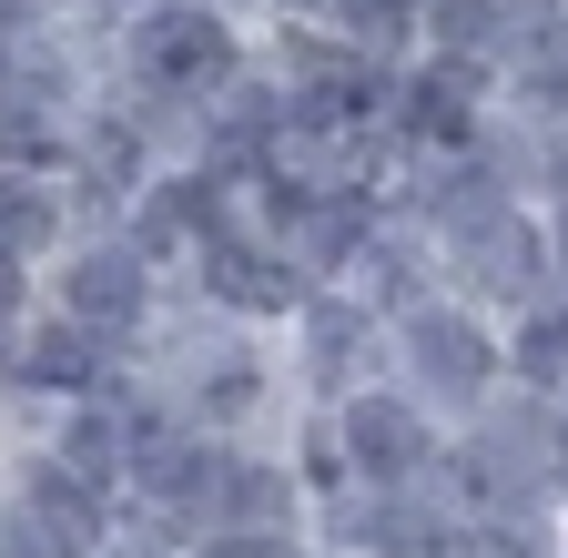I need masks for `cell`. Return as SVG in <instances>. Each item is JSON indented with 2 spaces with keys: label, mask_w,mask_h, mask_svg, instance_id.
Returning a JSON list of instances; mask_svg holds the SVG:
<instances>
[{
  "label": "cell",
  "mask_w": 568,
  "mask_h": 558,
  "mask_svg": "<svg viewBox=\"0 0 568 558\" xmlns=\"http://www.w3.org/2000/svg\"><path fill=\"white\" fill-rule=\"evenodd\" d=\"M82 31L102 51V92L142 102L183 143V163H193V122L264 72V31L234 0H122V11H92Z\"/></svg>",
  "instance_id": "cell-1"
},
{
  "label": "cell",
  "mask_w": 568,
  "mask_h": 558,
  "mask_svg": "<svg viewBox=\"0 0 568 558\" xmlns=\"http://www.w3.org/2000/svg\"><path fill=\"white\" fill-rule=\"evenodd\" d=\"M132 376L173 396L203 437H224V447H284L305 427V406H295V376H284V345L274 325H234V315H213L173 285L153 345L132 356Z\"/></svg>",
  "instance_id": "cell-2"
},
{
  "label": "cell",
  "mask_w": 568,
  "mask_h": 558,
  "mask_svg": "<svg viewBox=\"0 0 568 558\" xmlns=\"http://www.w3.org/2000/svg\"><path fill=\"white\" fill-rule=\"evenodd\" d=\"M447 498L467 518H538L558 508V396H487L467 427H447Z\"/></svg>",
  "instance_id": "cell-3"
},
{
  "label": "cell",
  "mask_w": 568,
  "mask_h": 558,
  "mask_svg": "<svg viewBox=\"0 0 568 558\" xmlns=\"http://www.w3.org/2000/svg\"><path fill=\"white\" fill-rule=\"evenodd\" d=\"M386 376L437 416V427H467V416L487 396H508V335H497V315H477L467 295H426L386 325Z\"/></svg>",
  "instance_id": "cell-4"
},
{
  "label": "cell",
  "mask_w": 568,
  "mask_h": 558,
  "mask_svg": "<svg viewBox=\"0 0 568 558\" xmlns=\"http://www.w3.org/2000/svg\"><path fill=\"white\" fill-rule=\"evenodd\" d=\"M41 305H51L61 325L102 335L112 356H142L153 325H163V305H173V274L142 254L122 224H82V234L41 264Z\"/></svg>",
  "instance_id": "cell-5"
},
{
  "label": "cell",
  "mask_w": 568,
  "mask_h": 558,
  "mask_svg": "<svg viewBox=\"0 0 568 558\" xmlns=\"http://www.w3.org/2000/svg\"><path fill=\"white\" fill-rule=\"evenodd\" d=\"M213 477H224V437H203L173 396H153L142 376H122V508L203 538Z\"/></svg>",
  "instance_id": "cell-6"
},
{
  "label": "cell",
  "mask_w": 568,
  "mask_h": 558,
  "mask_svg": "<svg viewBox=\"0 0 568 558\" xmlns=\"http://www.w3.org/2000/svg\"><path fill=\"white\" fill-rule=\"evenodd\" d=\"M274 345H284V376H295V406L305 416H325L355 386L386 376V315L355 295V285H305L295 315L274 325Z\"/></svg>",
  "instance_id": "cell-7"
},
{
  "label": "cell",
  "mask_w": 568,
  "mask_h": 558,
  "mask_svg": "<svg viewBox=\"0 0 568 558\" xmlns=\"http://www.w3.org/2000/svg\"><path fill=\"white\" fill-rule=\"evenodd\" d=\"M325 427V447H335V477L345 487H426L447 467V427L426 416L396 376H376V386H355L345 406H325L315 416Z\"/></svg>",
  "instance_id": "cell-8"
},
{
  "label": "cell",
  "mask_w": 568,
  "mask_h": 558,
  "mask_svg": "<svg viewBox=\"0 0 568 558\" xmlns=\"http://www.w3.org/2000/svg\"><path fill=\"white\" fill-rule=\"evenodd\" d=\"M437 285L447 295H467L477 315H528V305H548V295H568L558 285V244H548V214L538 203H508V214H487V224H467L457 244H437Z\"/></svg>",
  "instance_id": "cell-9"
},
{
  "label": "cell",
  "mask_w": 568,
  "mask_h": 558,
  "mask_svg": "<svg viewBox=\"0 0 568 558\" xmlns=\"http://www.w3.org/2000/svg\"><path fill=\"white\" fill-rule=\"evenodd\" d=\"M416 51H447L508 92L568 51V0H416Z\"/></svg>",
  "instance_id": "cell-10"
},
{
  "label": "cell",
  "mask_w": 568,
  "mask_h": 558,
  "mask_svg": "<svg viewBox=\"0 0 568 558\" xmlns=\"http://www.w3.org/2000/svg\"><path fill=\"white\" fill-rule=\"evenodd\" d=\"M0 508H11L51 558H112V538H122V498L112 487H92L82 467H61L51 447H11V467H0Z\"/></svg>",
  "instance_id": "cell-11"
},
{
  "label": "cell",
  "mask_w": 568,
  "mask_h": 558,
  "mask_svg": "<svg viewBox=\"0 0 568 558\" xmlns=\"http://www.w3.org/2000/svg\"><path fill=\"white\" fill-rule=\"evenodd\" d=\"M487 122H497V82H487V72H467V61H447V51H406V61H396L386 132H396L406 163H426V153H467Z\"/></svg>",
  "instance_id": "cell-12"
},
{
  "label": "cell",
  "mask_w": 568,
  "mask_h": 558,
  "mask_svg": "<svg viewBox=\"0 0 568 558\" xmlns=\"http://www.w3.org/2000/svg\"><path fill=\"white\" fill-rule=\"evenodd\" d=\"M203 528H295V538H315V477H305L295 437L284 447H224Z\"/></svg>",
  "instance_id": "cell-13"
},
{
  "label": "cell",
  "mask_w": 568,
  "mask_h": 558,
  "mask_svg": "<svg viewBox=\"0 0 568 558\" xmlns=\"http://www.w3.org/2000/svg\"><path fill=\"white\" fill-rule=\"evenodd\" d=\"M132 356H112V345L102 335H82V325H61L51 305L21 325V356H11V376H0V386H11L21 406H61V396H102L112 376H122Z\"/></svg>",
  "instance_id": "cell-14"
},
{
  "label": "cell",
  "mask_w": 568,
  "mask_h": 558,
  "mask_svg": "<svg viewBox=\"0 0 568 558\" xmlns=\"http://www.w3.org/2000/svg\"><path fill=\"white\" fill-rule=\"evenodd\" d=\"M71 234H82V203H71V183H61L51 163H0V254L41 274Z\"/></svg>",
  "instance_id": "cell-15"
},
{
  "label": "cell",
  "mask_w": 568,
  "mask_h": 558,
  "mask_svg": "<svg viewBox=\"0 0 568 558\" xmlns=\"http://www.w3.org/2000/svg\"><path fill=\"white\" fill-rule=\"evenodd\" d=\"M497 335H508V386H518V396H558V406H568V295H548V305L508 315Z\"/></svg>",
  "instance_id": "cell-16"
},
{
  "label": "cell",
  "mask_w": 568,
  "mask_h": 558,
  "mask_svg": "<svg viewBox=\"0 0 568 558\" xmlns=\"http://www.w3.org/2000/svg\"><path fill=\"white\" fill-rule=\"evenodd\" d=\"M457 558H568V508H538V518H467V548Z\"/></svg>",
  "instance_id": "cell-17"
},
{
  "label": "cell",
  "mask_w": 568,
  "mask_h": 558,
  "mask_svg": "<svg viewBox=\"0 0 568 558\" xmlns=\"http://www.w3.org/2000/svg\"><path fill=\"white\" fill-rule=\"evenodd\" d=\"M497 102H508V122L528 132V143H568V51H558V61H538L528 82H508Z\"/></svg>",
  "instance_id": "cell-18"
},
{
  "label": "cell",
  "mask_w": 568,
  "mask_h": 558,
  "mask_svg": "<svg viewBox=\"0 0 568 558\" xmlns=\"http://www.w3.org/2000/svg\"><path fill=\"white\" fill-rule=\"evenodd\" d=\"M183 558H315V538H295V528H203Z\"/></svg>",
  "instance_id": "cell-19"
},
{
  "label": "cell",
  "mask_w": 568,
  "mask_h": 558,
  "mask_svg": "<svg viewBox=\"0 0 568 558\" xmlns=\"http://www.w3.org/2000/svg\"><path fill=\"white\" fill-rule=\"evenodd\" d=\"M558 508H568V406H558Z\"/></svg>",
  "instance_id": "cell-20"
}]
</instances>
